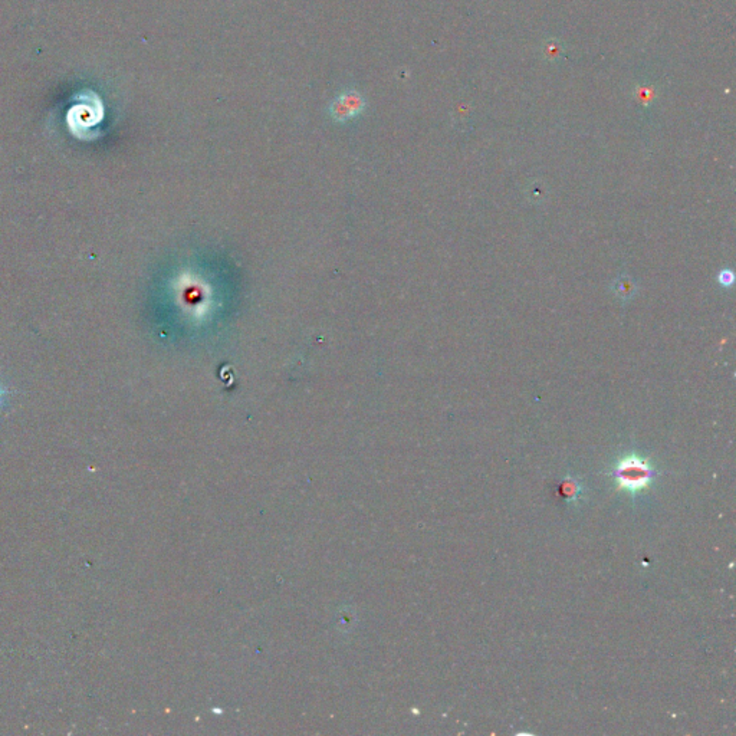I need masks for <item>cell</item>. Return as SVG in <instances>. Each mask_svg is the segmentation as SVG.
Returning <instances> with one entry per match:
<instances>
[{
  "instance_id": "2",
  "label": "cell",
  "mask_w": 736,
  "mask_h": 736,
  "mask_svg": "<svg viewBox=\"0 0 736 736\" xmlns=\"http://www.w3.org/2000/svg\"><path fill=\"white\" fill-rule=\"evenodd\" d=\"M363 101L361 97L356 93H347L338 98V101L334 104V115L340 120L350 118L354 114H357L361 110Z\"/></svg>"
},
{
  "instance_id": "3",
  "label": "cell",
  "mask_w": 736,
  "mask_h": 736,
  "mask_svg": "<svg viewBox=\"0 0 736 736\" xmlns=\"http://www.w3.org/2000/svg\"><path fill=\"white\" fill-rule=\"evenodd\" d=\"M4 395H5V390L0 387V405H2V400H4Z\"/></svg>"
},
{
  "instance_id": "1",
  "label": "cell",
  "mask_w": 736,
  "mask_h": 736,
  "mask_svg": "<svg viewBox=\"0 0 736 736\" xmlns=\"http://www.w3.org/2000/svg\"><path fill=\"white\" fill-rule=\"evenodd\" d=\"M617 487L634 495L646 489L653 479V467L650 463L636 455L620 459L614 467Z\"/></svg>"
}]
</instances>
